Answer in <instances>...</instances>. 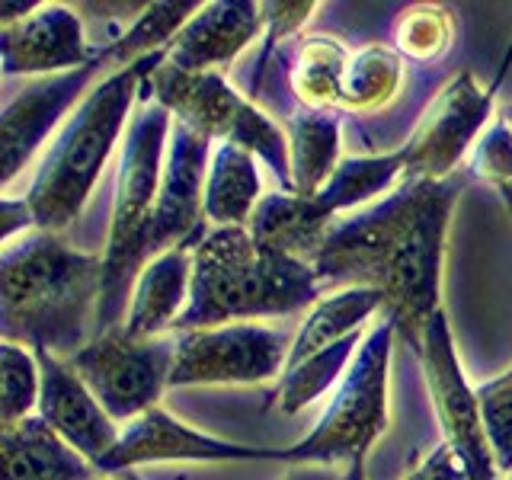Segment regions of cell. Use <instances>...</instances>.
Wrapping results in <instances>:
<instances>
[{"label":"cell","mask_w":512,"mask_h":480,"mask_svg":"<svg viewBox=\"0 0 512 480\" xmlns=\"http://www.w3.org/2000/svg\"><path fill=\"white\" fill-rule=\"evenodd\" d=\"M458 192V176L404 180L381 205L336 218L311 260L317 285L375 288L391 324L423 349L426 324L439 311L445 228Z\"/></svg>","instance_id":"obj_1"},{"label":"cell","mask_w":512,"mask_h":480,"mask_svg":"<svg viewBox=\"0 0 512 480\" xmlns=\"http://www.w3.org/2000/svg\"><path fill=\"white\" fill-rule=\"evenodd\" d=\"M103 304V260L71 250L52 231H32L4 250L7 343L48 349L68 362L87 343Z\"/></svg>","instance_id":"obj_2"},{"label":"cell","mask_w":512,"mask_h":480,"mask_svg":"<svg viewBox=\"0 0 512 480\" xmlns=\"http://www.w3.org/2000/svg\"><path fill=\"white\" fill-rule=\"evenodd\" d=\"M317 295L311 263L260 244L247 228H215L192 250L189 304L176 327L208 330L231 320L292 314L317 304Z\"/></svg>","instance_id":"obj_3"},{"label":"cell","mask_w":512,"mask_h":480,"mask_svg":"<svg viewBox=\"0 0 512 480\" xmlns=\"http://www.w3.org/2000/svg\"><path fill=\"white\" fill-rule=\"evenodd\" d=\"M160 64H164V52L148 55L87 93V100L80 103V109L52 144L26 199L39 231L58 234L80 215L90 189L100 180L106 157L116 148L128 122L141 80L157 71Z\"/></svg>","instance_id":"obj_4"},{"label":"cell","mask_w":512,"mask_h":480,"mask_svg":"<svg viewBox=\"0 0 512 480\" xmlns=\"http://www.w3.org/2000/svg\"><path fill=\"white\" fill-rule=\"evenodd\" d=\"M170 128V109L160 106L151 93L148 77L141 80V103L128 125L122 170H119V196L112 212L109 247L103 256V304H100V333L119 327L128 304V288L151 256V231L160 199V154H164Z\"/></svg>","instance_id":"obj_5"},{"label":"cell","mask_w":512,"mask_h":480,"mask_svg":"<svg viewBox=\"0 0 512 480\" xmlns=\"http://www.w3.org/2000/svg\"><path fill=\"white\" fill-rule=\"evenodd\" d=\"M394 330L391 320H381L368 330L324 420L308 439L282 452V458L304 464H352L365 458L388 426V362Z\"/></svg>","instance_id":"obj_6"},{"label":"cell","mask_w":512,"mask_h":480,"mask_svg":"<svg viewBox=\"0 0 512 480\" xmlns=\"http://www.w3.org/2000/svg\"><path fill=\"white\" fill-rule=\"evenodd\" d=\"M148 84L154 100L176 112L180 122L192 125L205 138L240 144L250 154L263 157L285 180V189L295 192L292 157L285 151V135L279 132V125L247 103L237 90H231L218 71H180L164 61L148 74Z\"/></svg>","instance_id":"obj_7"},{"label":"cell","mask_w":512,"mask_h":480,"mask_svg":"<svg viewBox=\"0 0 512 480\" xmlns=\"http://www.w3.org/2000/svg\"><path fill=\"white\" fill-rule=\"evenodd\" d=\"M176 340H135L125 327H109L68 359L74 375L106 407L112 420H128L157 407V397L170 384Z\"/></svg>","instance_id":"obj_8"},{"label":"cell","mask_w":512,"mask_h":480,"mask_svg":"<svg viewBox=\"0 0 512 480\" xmlns=\"http://www.w3.org/2000/svg\"><path fill=\"white\" fill-rule=\"evenodd\" d=\"M288 336L263 324H224L208 330H186L176 340L170 388L183 384H240L269 381L285 372Z\"/></svg>","instance_id":"obj_9"},{"label":"cell","mask_w":512,"mask_h":480,"mask_svg":"<svg viewBox=\"0 0 512 480\" xmlns=\"http://www.w3.org/2000/svg\"><path fill=\"white\" fill-rule=\"evenodd\" d=\"M423 368L426 381L432 391V404H436L439 423L445 432V442L452 445V452L464 461L471 480H496V461L490 452V439L484 429V416H480L477 391L468 388L464 381L452 333L445 327V314L436 311L429 317L426 333H423Z\"/></svg>","instance_id":"obj_10"},{"label":"cell","mask_w":512,"mask_h":480,"mask_svg":"<svg viewBox=\"0 0 512 480\" xmlns=\"http://www.w3.org/2000/svg\"><path fill=\"white\" fill-rule=\"evenodd\" d=\"M493 87H477L471 74L452 80L423 116L404 148V180H448L471 138L490 116Z\"/></svg>","instance_id":"obj_11"},{"label":"cell","mask_w":512,"mask_h":480,"mask_svg":"<svg viewBox=\"0 0 512 480\" xmlns=\"http://www.w3.org/2000/svg\"><path fill=\"white\" fill-rule=\"evenodd\" d=\"M208 141L186 122L173 125V141L167 151L164 180H160V199L151 231V256H160L173 247L202 244L205 221V157Z\"/></svg>","instance_id":"obj_12"},{"label":"cell","mask_w":512,"mask_h":480,"mask_svg":"<svg viewBox=\"0 0 512 480\" xmlns=\"http://www.w3.org/2000/svg\"><path fill=\"white\" fill-rule=\"evenodd\" d=\"M32 352H36L42 372L39 416L71 448H77L80 455L100 468V461H106L122 439L116 420L90 394L87 384L74 375V368L68 362L52 356L48 349H32Z\"/></svg>","instance_id":"obj_13"},{"label":"cell","mask_w":512,"mask_h":480,"mask_svg":"<svg viewBox=\"0 0 512 480\" xmlns=\"http://www.w3.org/2000/svg\"><path fill=\"white\" fill-rule=\"evenodd\" d=\"M240 458H282V452H266V448L231 445L202 432L176 423L170 413L151 407L148 413L135 416L122 432L112 455L100 461V471H119L128 464L144 461H240Z\"/></svg>","instance_id":"obj_14"},{"label":"cell","mask_w":512,"mask_h":480,"mask_svg":"<svg viewBox=\"0 0 512 480\" xmlns=\"http://www.w3.org/2000/svg\"><path fill=\"white\" fill-rule=\"evenodd\" d=\"M0 45H4V74H36V71H64L84 68L87 36L80 16L61 4H42L23 20L0 26Z\"/></svg>","instance_id":"obj_15"},{"label":"cell","mask_w":512,"mask_h":480,"mask_svg":"<svg viewBox=\"0 0 512 480\" xmlns=\"http://www.w3.org/2000/svg\"><path fill=\"white\" fill-rule=\"evenodd\" d=\"M103 58H93L90 64L68 74L48 77L32 84L26 93L7 103L4 109V132H0V164H4V183H10L16 173L26 167L32 151L52 132V125L61 119V112L68 109L77 93L87 87V80L96 74Z\"/></svg>","instance_id":"obj_16"},{"label":"cell","mask_w":512,"mask_h":480,"mask_svg":"<svg viewBox=\"0 0 512 480\" xmlns=\"http://www.w3.org/2000/svg\"><path fill=\"white\" fill-rule=\"evenodd\" d=\"M263 23V7L256 4H208L173 39L167 64L180 71L224 68L256 39Z\"/></svg>","instance_id":"obj_17"},{"label":"cell","mask_w":512,"mask_h":480,"mask_svg":"<svg viewBox=\"0 0 512 480\" xmlns=\"http://www.w3.org/2000/svg\"><path fill=\"white\" fill-rule=\"evenodd\" d=\"M189 282H192V250L173 247L141 269L135 285V301L125 317V333L135 340H154L176 320L189 304Z\"/></svg>","instance_id":"obj_18"},{"label":"cell","mask_w":512,"mask_h":480,"mask_svg":"<svg viewBox=\"0 0 512 480\" xmlns=\"http://www.w3.org/2000/svg\"><path fill=\"white\" fill-rule=\"evenodd\" d=\"M4 480H96L87 458L64 442L42 416L4 426Z\"/></svg>","instance_id":"obj_19"},{"label":"cell","mask_w":512,"mask_h":480,"mask_svg":"<svg viewBox=\"0 0 512 480\" xmlns=\"http://www.w3.org/2000/svg\"><path fill=\"white\" fill-rule=\"evenodd\" d=\"M375 311H384V298L375 292V288H343V292L320 298L295 336L292 352H288V362H285V372L314 359L317 352L349 340V336H359V327Z\"/></svg>","instance_id":"obj_20"},{"label":"cell","mask_w":512,"mask_h":480,"mask_svg":"<svg viewBox=\"0 0 512 480\" xmlns=\"http://www.w3.org/2000/svg\"><path fill=\"white\" fill-rule=\"evenodd\" d=\"M260 205V170L256 154L240 144H221L208 167L205 218L218 228H244Z\"/></svg>","instance_id":"obj_21"},{"label":"cell","mask_w":512,"mask_h":480,"mask_svg":"<svg viewBox=\"0 0 512 480\" xmlns=\"http://www.w3.org/2000/svg\"><path fill=\"white\" fill-rule=\"evenodd\" d=\"M288 144H292V183L295 196L314 199L333 176L336 154H340V122L327 112L301 109L285 116Z\"/></svg>","instance_id":"obj_22"},{"label":"cell","mask_w":512,"mask_h":480,"mask_svg":"<svg viewBox=\"0 0 512 480\" xmlns=\"http://www.w3.org/2000/svg\"><path fill=\"white\" fill-rule=\"evenodd\" d=\"M397 176H404V151L388 157H356L346 160L333 170V176L324 183V189L314 196V205L336 221V215L346 208H356L368 199H375L381 189H391Z\"/></svg>","instance_id":"obj_23"},{"label":"cell","mask_w":512,"mask_h":480,"mask_svg":"<svg viewBox=\"0 0 512 480\" xmlns=\"http://www.w3.org/2000/svg\"><path fill=\"white\" fill-rule=\"evenodd\" d=\"M404 84V64L384 45H368L349 61L340 93L346 112H381Z\"/></svg>","instance_id":"obj_24"},{"label":"cell","mask_w":512,"mask_h":480,"mask_svg":"<svg viewBox=\"0 0 512 480\" xmlns=\"http://www.w3.org/2000/svg\"><path fill=\"white\" fill-rule=\"evenodd\" d=\"M349 61L352 58L346 55V48L327 36H314L304 42L292 64V90L298 93V100L317 112H324L327 106H340Z\"/></svg>","instance_id":"obj_25"},{"label":"cell","mask_w":512,"mask_h":480,"mask_svg":"<svg viewBox=\"0 0 512 480\" xmlns=\"http://www.w3.org/2000/svg\"><path fill=\"white\" fill-rule=\"evenodd\" d=\"M359 346H362L359 336H349V340L317 352L314 359L301 362L298 368H288V372L282 375V384H279L282 413H298L301 407L314 404V400L324 394L336 378H340L343 372H349L346 365H352Z\"/></svg>","instance_id":"obj_26"},{"label":"cell","mask_w":512,"mask_h":480,"mask_svg":"<svg viewBox=\"0 0 512 480\" xmlns=\"http://www.w3.org/2000/svg\"><path fill=\"white\" fill-rule=\"evenodd\" d=\"M192 10H202L199 4H151L138 16V23L122 32L116 45H106L100 58L103 61H141L148 55L164 52V45L180 36V26L189 20Z\"/></svg>","instance_id":"obj_27"},{"label":"cell","mask_w":512,"mask_h":480,"mask_svg":"<svg viewBox=\"0 0 512 480\" xmlns=\"http://www.w3.org/2000/svg\"><path fill=\"white\" fill-rule=\"evenodd\" d=\"M4 362H0V416H4V426L23 423L32 413V407H39L42 397V372H39V359L36 352H29L20 343H4Z\"/></svg>","instance_id":"obj_28"},{"label":"cell","mask_w":512,"mask_h":480,"mask_svg":"<svg viewBox=\"0 0 512 480\" xmlns=\"http://www.w3.org/2000/svg\"><path fill=\"white\" fill-rule=\"evenodd\" d=\"M455 26L442 7H413L397 23V48L413 61H436L452 45Z\"/></svg>","instance_id":"obj_29"},{"label":"cell","mask_w":512,"mask_h":480,"mask_svg":"<svg viewBox=\"0 0 512 480\" xmlns=\"http://www.w3.org/2000/svg\"><path fill=\"white\" fill-rule=\"evenodd\" d=\"M480 416L490 439L496 471L512 474V372L477 388Z\"/></svg>","instance_id":"obj_30"},{"label":"cell","mask_w":512,"mask_h":480,"mask_svg":"<svg viewBox=\"0 0 512 480\" xmlns=\"http://www.w3.org/2000/svg\"><path fill=\"white\" fill-rule=\"evenodd\" d=\"M474 170L496 186L512 180V125L506 119H496L487 135L477 141Z\"/></svg>","instance_id":"obj_31"},{"label":"cell","mask_w":512,"mask_h":480,"mask_svg":"<svg viewBox=\"0 0 512 480\" xmlns=\"http://www.w3.org/2000/svg\"><path fill=\"white\" fill-rule=\"evenodd\" d=\"M400 480H471V474L464 468V461L452 452V445L442 442Z\"/></svg>","instance_id":"obj_32"},{"label":"cell","mask_w":512,"mask_h":480,"mask_svg":"<svg viewBox=\"0 0 512 480\" xmlns=\"http://www.w3.org/2000/svg\"><path fill=\"white\" fill-rule=\"evenodd\" d=\"M282 480H365L362 474V461H352V464H317V468H295V471H288Z\"/></svg>","instance_id":"obj_33"},{"label":"cell","mask_w":512,"mask_h":480,"mask_svg":"<svg viewBox=\"0 0 512 480\" xmlns=\"http://www.w3.org/2000/svg\"><path fill=\"white\" fill-rule=\"evenodd\" d=\"M29 224H36L29 202H26V199H23V202L7 199V202H4V240H7V244H13L16 228H29Z\"/></svg>","instance_id":"obj_34"},{"label":"cell","mask_w":512,"mask_h":480,"mask_svg":"<svg viewBox=\"0 0 512 480\" xmlns=\"http://www.w3.org/2000/svg\"><path fill=\"white\" fill-rule=\"evenodd\" d=\"M496 189H500V192H503V199H506V205H509V212H512V180H509V183H500V186H496Z\"/></svg>","instance_id":"obj_35"},{"label":"cell","mask_w":512,"mask_h":480,"mask_svg":"<svg viewBox=\"0 0 512 480\" xmlns=\"http://www.w3.org/2000/svg\"><path fill=\"white\" fill-rule=\"evenodd\" d=\"M506 122H509V125H512V109H509V116H506Z\"/></svg>","instance_id":"obj_36"},{"label":"cell","mask_w":512,"mask_h":480,"mask_svg":"<svg viewBox=\"0 0 512 480\" xmlns=\"http://www.w3.org/2000/svg\"><path fill=\"white\" fill-rule=\"evenodd\" d=\"M509 480H512V474H509Z\"/></svg>","instance_id":"obj_37"}]
</instances>
